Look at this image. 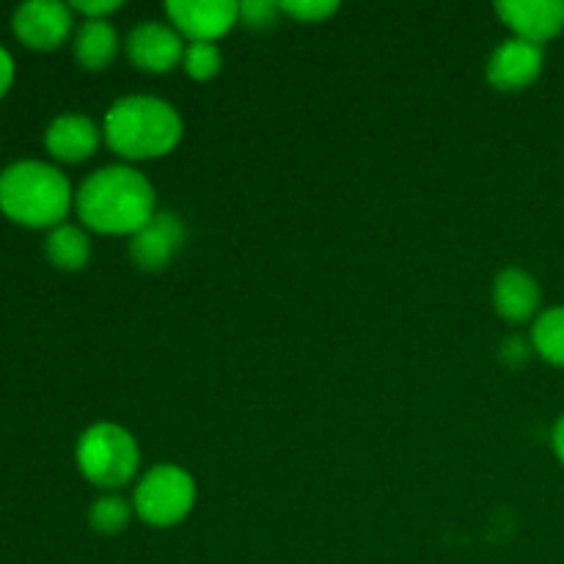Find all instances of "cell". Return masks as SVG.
I'll use <instances>...</instances> for the list:
<instances>
[{"label": "cell", "instance_id": "10", "mask_svg": "<svg viewBox=\"0 0 564 564\" xmlns=\"http://www.w3.org/2000/svg\"><path fill=\"white\" fill-rule=\"evenodd\" d=\"M543 72V47L527 39H505L488 58V80L499 91L529 88Z\"/></svg>", "mask_w": 564, "mask_h": 564}, {"label": "cell", "instance_id": "1", "mask_svg": "<svg viewBox=\"0 0 564 564\" xmlns=\"http://www.w3.org/2000/svg\"><path fill=\"white\" fill-rule=\"evenodd\" d=\"M83 224L102 235H135L154 218V187L132 165H102L75 193Z\"/></svg>", "mask_w": 564, "mask_h": 564}, {"label": "cell", "instance_id": "13", "mask_svg": "<svg viewBox=\"0 0 564 564\" xmlns=\"http://www.w3.org/2000/svg\"><path fill=\"white\" fill-rule=\"evenodd\" d=\"M543 292L538 279L521 268H507L494 281V306L510 323H527L538 314Z\"/></svg>", "mask_w": 564, "mask_h": 564}, {"label": "cell", "instance_id": "14", "mask_svg": "<svg viewBox=\"0 0 564 564\" xmlns=\"http://www.w3.org/2000/svg\"><path fill=\"white\" fill-rule=\"evenodd\" d=\"M72 50L80 66L105 69L119 53V33L108 20H83L75 31Z\"/></svg>", "mask_w": 564, "mask_h": 564}, {"label": "cell", "instance_id": "7", "mask_svg": "<svg viewBox=\"0 0 564 564\" xmlns=\"http://www.w3.org/2000/svg\"><path fill=\"white\" fill-rule=\"evenodd\" d=\"M72 6L61 0H25L14 9L11 25L22 44L33 50H53L69 36Z\"/></svg>", "mask_w": 564, "mask_h": 564}, {"label": "cell", "instance_id": "2", "mask_svg": "<svg viewBox=\"0 0 564 564\" xmlns=\"http://www.w3.org/2000/svg\"><path fill=\"white\" fill-rule=\"evenodd\" d=\"M182 132L185 127L174 105L149 94L116 99L102 124L108 147L124 160L163 158L180 143Z\"/></svg>", "mask_w": 564, "mask_h": 564}, {"label": "cell", "instance_id": "22", "mask_svg": "<svg viewBox=\"0 0 564 564\" xmlns=\"http://www.w3.org/2000/svg\"><path fill=\"white\" fill-rule=\"evenodd\" d=\"M501 358H505V364L518 367V364H523L529 358V345L521 336H512V339H507L505 345H501Z\"/></svg>", "mask_w": 564, "mask_h": 564}, {"label": "cell", "instance_id": "8", "mask_svg": "<svg viewBox=\"0 0 564 564\" xmlns=\"http://www.w3.org/2000/svg\"><path fill=\"white\" fill-rule=\"evenodd\" d=\"M185 39L180 36L174 25H165V22L143 20L127 36V55H130L132 64L143 72H169L185 58Z\"/></svg>", "mask_w": 564, "mask_h": 564}, {"label": "cell", "instance_id": "20", "mask_svg": "<svg viewBox=\"0 0 564 564\" xmlns=\"http://www.w3.org/2000/svg\"><path fill=\"white\" fill-rule=\"evenodd\" d=\"M281 3L275 0H242L240 3V20L248 28H270L279 17Z\"/></svg>", "mask_w": 564, "mask_h": 564}, {"label": "cell", "instance_id": "24", "mask_svg": "<svg viewBox=\"0 0 564 564\" xmlns=\"http://www.w3.org/2000/svg\"><path fill=\"white\" fill-rule=\"evenodd\" d=\"M551 446H554V455L560 457V463L564 466V413L556 419L554 433H551Z\"/></svg>", "mask_w": 564, "mask_h": 564}, {"label": "cell", "instance_id": "6", "mask_svg": "<svg viewBox=\"0 0 564 564\" xmlns=\"http://www.w3.org/2000/svg\"><path fill=\"white\" fill-rule=\"evenodd\" d=\"M165 14L182 39L218 42L240 20V3L235 0H169Z\"/></svg>", "mask_w": 564, "mask_h": 564}, {"label": "cell", "instance_id": "4", "mask_svg": "<svg viewBox=\"0 0 564 564\" xmlns=\"http://www.w3.org/2000/svg\"><path fill=\"white\" fill-rule=\"evenodd\" d=\"M75 457L83 477L102 490L124 488L141 466V449L132 433L113 422H97L83 430Z\"/></svg>", "mask_w": 564, "mask_h": 564}, {"label": "cell", "instance_id": "9", "mask_svg": "<svg viewBox=\"0 0 564 564\" xmlns=\"http://www.w3.org/2000/svg\"><path fill=\"white\" fill-rule=\"evenodd\" d=\"M496 14L518 39L540 47L564 31V0H499Z\"/></svg>", "mask_w": 564, "mask_h": 564}, {"label": "cell", "instance_id": "18", "mask_svg": "<svg viewBox=\"0 0 564 564\" xmlns=\"http://www.w3.org/2000/svg\"><path fill=\"white\" fill-rule=\"evenodd\" d=\"M220 64H224V55L215 42H191L185 47V58H182V66L193 80H209L218 75Z\"/></svg>", "mask_w": 564, "mask_h": 564}, {"label": "cell", "instance_id": "5", "mask_svg": "<svg viewBox=\"0 0 564 564\" xmlns=\"http://www.w3.org/2000/svg\"><path fill=\"white\" fill-rule=\"evenodd\" d=\"M193 505H196V482L185 468L174 466V463H163L143 474L135 496H132L135 516L158 529L176 527L185 521Z\"/></svg>", "mask_w": 564, "mask_h": 564}, {"label": "cell", "instance_id": "11", "mask_svg": "<svg viewBox=\"0 0 564 564\" xmlns=\"http://www.w3.org/2000/svg\"><path fill=\"white\" fill-rule=\"evenodd\" d=\"M185 242V224L180 215L154 213L143 229L130 240V257L141 270H163Z\"/></svg>", "mask_w": 564, "mask_h": 564}, {"label": "cell", "instance_id": "17", "mask_svg": "<svg viewBox=\"0 0 564 564\" xmlns=\"http://www.w3.org/2000/svg\"><path fill=\"white\" fill-rule=\"evenodd\" d=\"M132 516V505L124 501L121 496H102L91 505L88 510V523H91L94 532L99 534H119L124 532L127 523H130Z\"/></svg>", "mask_w": 564, "mask_h": 564}, {"label": "cell", "instance_id": "21", "mask_svg": "<svg viewBox=\"0 0 564 564\" xmlns=\"http://www.w3.org/2000/svg\"><path fill=\"white\" fill-rule=\"evenodd\" d=\"M116 9H121V0H75L72 3V11L86 14V20H105Z\"/></svg>", "mask_w": 564, "mask_h": 564}, {"label": "cell", "instance_id": "23", "mask_svg": "<svg viewBox=\"0 0 564 564\" xmlns=\"http://www.w3.org/2000/svg\"><path fill=\"white\" fill-rule=\"evenodd\" d=\"M11 80H14V58H11L9 50L0 44V97H3L6 88L11 86Z\"/></svg>", "mask_w": 564, "mask_h": 564}, {"label": "cell", "instance_id": "15", "mask_svg": "<svg viewBox=\"0 0 564 564\" xmlns=\"http://www.w3.org/2000/svg\"><path fill=\"white\" fill-rule=\"evenodd\" d=\"M44 253L58 270H80L91 257V240L75 224H58L44 240Z\"/></svg>", "mask_w": 564, "mask_h": 564}, {"label": "cell", "instance_id": "12", "mask_svg": "<svg viewBox=\"0 0 564 564\" xmlns=\"http://www.w3.org/2000/svg\"><path fill=\"white\" fill-rule=\"evenodd\" d=\"M99 127L83 113H61L44 130V147L55 160L64 163H80L91 158L99 147Z\"/></svg>", "mask_w": 564, "mask_h": 564}, {"label": "cell", "instance_id": "19", "mask_svg": "<svg viewBox=\"0 0 564 564\" xmlns=\"http://www.w3.org/2000/svg\"><path fill=\"white\" fill-rule=\"evenodd\" d=\"M281 11L297 22H323L339 11L336 0H281Z\"/></svg>", "mask_w": 564, "mask_h": 564}, {"label": "cell", "instance_id": "3", "mask_svg": "<svg viewBox=\"0 0 564 564\" xmlns=\"http://www.w3.org/2000/svg\"><path fill=\"white\" fill-rule=\"evenodd\" d=\"M72 185L44 160H14L0 171V209L22 226H58L69 213Z\"/></svg>", "mask_w": 564, "mask_h": 564}, {"label": "cell", "instance_id": "16", "mask_svg": "<svg viewBox=\"0 0 564 564\" xmlns=\"http://www.w3.org/2000/svg\"><path fill=\"white\" fill-rule=\"evenodd\" d=\"M532 347L549 364L564 367V306H551L538 314L532 325Z\"/></svg>", "mask_w": 564, "mask_h": 564}]
</instances>
